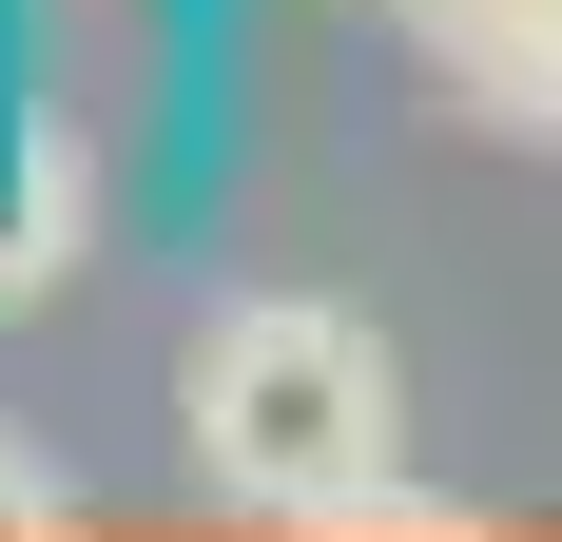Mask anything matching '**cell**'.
Wrapping results in <instances>:
<instances>
[{"label": "cell", "mask_w": 562, "mask_h": 542, "mask_svg": "<svg viewBox=\"0 0 562 542\" xmlns=\"http://www.w3.org/2000/svg\"><path fill=\"white\" fill-rule=\"evenodd\" d=\"M389 20L465 78V116H505V136L562 156V0H389Z\"/></svg>", "instance_id": "cell-2"}, {"label": "cell", "mask_w": 562, "mask_h": 542, "mask_svg": "<svg viewBox=\"0 0 562 542\" xmlns=\"http://www.w3.org/2000/svg\"><path fill=\"white\" fill-rule=\"evenodd\" d=\"M78 233H98V194H78V136H58V116H0V329H20V310H58Z\"/></svg>", "instance_id": "cell-3"}, {"label": "cell", "mask_w": 562, "mask_h": 542, "mask_svg": "<svg viewBox=\"0 0 562 542\" xmlns=\"http://www.w3.org/2000/svg\"><path fill=\"white\" fill-rule=\"evenodd\" d=\"M78 523V465H58V445H0V542H58Z\"/></svg>", "instance_id": "cell-4"}, {"label": "cell", "mask_w": 562, "mask_h": 542, "mask_svg": "<svg viewBox=\"0 0 562 542\" xmlns=\"http://www.w3.org/2000/svg\"><path fill=\"white\" fill-rule=\"evenodd\" d=\"M175 427L252 523H407V349L349 291H233L175 369Z\"/></svg>", "instance_id": "cell-1"}]
</instances>
